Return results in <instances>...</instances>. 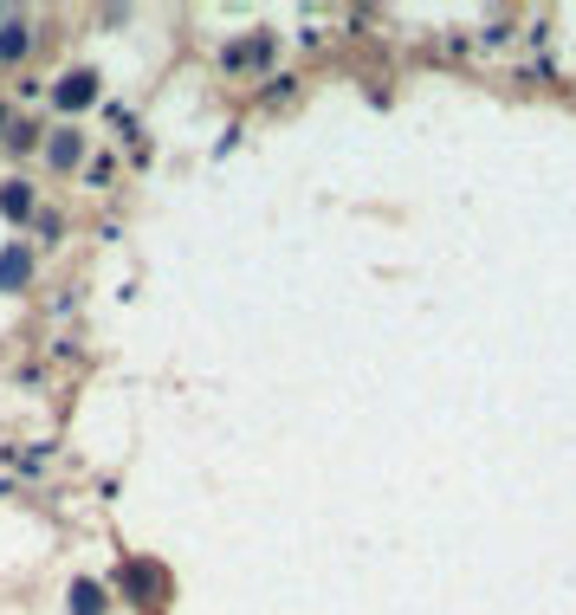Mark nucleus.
I'll list each match as a JSON object with an SVG mask.
<instances>
[{"label":"nucleus","mask_w":576,"mask_h":615,"mask_svg":"<svg viewBox=\"0 0 576 615\" xmlns=\"http://www.w3.org/2000/svg\"><path fill=\"white\" fill-rule=\"evenodd\" d=\"M26 272H33V259H26V246H7V253H0V292H13V285H26Z\"/></svg>","instance_id":"1"},{"label":"nucleus","mask_w":576,"mask_h":615,"mask_svg":"<svg viewBox=\"0 0 576 615\" xmlns=\"http://www.w3.org/2000/svg\"><path fill=\"white\" fill-rule=\"evenodd\" d=\"M91 85H98V78H91V72H72V78H65V85H59V104H65V111H78V104H91Z\"/></svg>","instance_id":"2"},{"label":"nucleus","mask_w":576,"mask_h":615,"mask_svg":"<svg viewBox=\"0 0 576 615\" xmlns=\"http://www.w3.org/2000/svg\"><path fill=\"white\" fill-rule=\"evenodd\" d=\"M20 46H26V26L7 20V33H0V59H20Z\"/></svg>","instance_id":"3"},{"label":"nucleus","mask_w":576,"mask_h":615,"mask_svg":"<svg viewBox=\"0 0 576 615\" xmlns=\"http://www.w3.org/2000/svg\"><path fill=\"white\" fill-rule=\"evenodd\" d=\"M72 603H78V615H98V583H78Z\"/></svg>","instance_id":"4"},{"label":"nucleus","mask_w":576,"mask_h":615,"mask_svg":"<svg viewBox=\"0 0 576 615\" xmlns=\"http://www.w3.org/2000/svg\"><path fill=\"white\" fill-rule=\"evenodd\" d=\"M0 208H7V214H26V208H33V201H26V188H20V182H7V195H0Z\"/></svg>","instance_id":"5"}]
</instances>
